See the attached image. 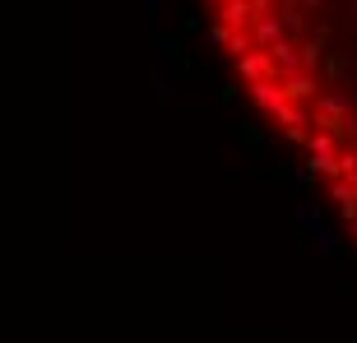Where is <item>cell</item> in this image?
Here are the masks:
<instances>
[{
	"instance_id": "1",
	"label": "cell",
	"mask_w": 357,
	"mask_h": 343,
	"mask_svg": "<svg viewBox=\"0 0 357 343\" xmlns=\"http://www.w3.org/2000/svg\"><path fill=\"white\" fill-rule=\"evenodd\" d=\"M213 42L357 246V0H204Z\"/></svg>"
}]
</instances>
